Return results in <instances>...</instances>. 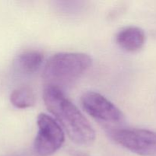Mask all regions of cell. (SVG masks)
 Listing matches in <instances>:
<instances>
[{
    "label": "cell",
    "instance_id": "3957f363",
    "mask_svg": "<svg viewBox=\"0 0 156 156\" xmlns=\"http://www.w3.org/2000/svg\"><path fill=\"white\" fill-rule=\"evenodd\" d=\"M38 132L34 142V152L37 156H50L57 152L65 142L60 125L53 117L41 113L37 119Z\"/></svg>",
    "mask_w": 156,
    "mask_h": 156
},
{
    "label": "cell",
    "instance_id": "7a4b0ae2",
    "mask_svg": "<svg viewBox=\"0 0 156 156\" xmlns=\"http://www.w3.org/2000/svg\"><path fill=\"white\" fill-rule=\"evenodd\" d=\"M92 64V59L84 53H59L46 62L42 78L46 86L59 88L69 85L86 73Z\"/></svg>",
    "mask_w": 156,
    "mask_h": 156
},
{
    "label": "cell",
    "instance_id": "277c9868",
    "mask_svg": "<svg viewBox=\"0 0 156 156\" xmlns=\"http://www.w3.org/2000/svg\"><path fill=\"white\" fill-rule=\"evenodd\" d=\"M111 137L119 145L141 156H156V133L145 129H117Z\"/></svg>",
    "mask_w": 156,
    "mask_h": 156
},
{
    "label": "cell",
    "instance_id": "6da1fadb",
    "mask_svg": "<svg viewBox=\"0 0 156 156\" xmlns=\"http://www.w3.org/2000/svg\"><path fill=\"white\" fill-rule=\"evenodd\" d=\"M44 101L48 111L54 116L70 140L79 146H90L95 140V132L86 117L66 98L62 91L53 86H46Z\"/></svg>",
    "mask_w": 156,
    "mask_h": 156
},
{
    "label": "cell",
    "instance_id": "5b68a950",
    "mask_svg": "<svg viewBox=\"0 0 156 156\" xmlns=\"http://www.w3.org/2000/svg\"><path fill=\"white\" fill-rule=\"evenodd\" d=\"M81 104L87 114L106 125H118L124 120L123 113L116 105L95 91L84 93Z\"/></svg>",
    "mask_w": 156,
    "mask_h": 156
},
{
    "label": "cell",
    "instance_id": "8992f818",
    "mask_svg": "<svg viewBox=\"0 0 156 156\" xmlns=\"http://www.w3.org/2000/svg\"><path fill=\"white\" fill-rule=\"evenodd\" d=\"M116 41L125 51L133 53L140 50L146 42V34L143 29L129 26L121 29L116 35Z\"/></svg>",
    "mask_w": 156,
    "mask_h": 156
},
{
    "label": "cell",
    "instance_id": "ba28073f",
    "mask_svg": "<svg viewBox=\"0 0 156 156\" xmlns=\"http://www.w3.org/2000/svg\"><path fill=\"white\" fill-rule=\"evenodd\" d=\"M10 102L15 108L18 109L31 108L35 105L34 93L30 87H19L12 92Z\"/></svg>",
    "mask_w": 156,
    "mask_h": 156
},
{
    "label": "cell",
    "instance_id": "52a82bcc",
    "mask_svg": "<svg viewBox=\"0 0 156 156\" xmlns=\"http://www.w3.org/2000/svg\"><path fill=\"white\" fill-rule=\"evenodd\" d=\"M44 61V55L37 50H27L17 56L15 66L21 73L32 74L41 68Z\"/></svg>",
    "mask_w": 156,
    "mask_h": 156
}]
</instances>
